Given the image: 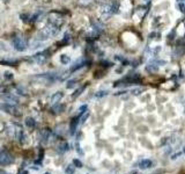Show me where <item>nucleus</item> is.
Returning <instances> with one entry per match:
<instances>
[{
    "instance_id": "f257e3e1",
    "label": "nucleus",
    "mask_w": 185,
    "mask_h": 174,
    "mask_svg": "<svg viewBox=\"0 0 185 174\" xmlns=\"http://www.w3.org/2000/svg\"><path fill=\"white\" fill-rule=\"evenodd\" d=\"M60 32V26L54 23V22H49L44 28L43 30L41 32V36H42V40H48L52 36H56L58 33Z\"/></svg>"
},
{
    "instance_id": "f03ea898",
    "label": "nucleus",
    "mask_w": 185,
    "mask_h": 174,
    "mask_svg": "<svg viewBox=\"0 0 185 174\" xmlns=\"http://www.w3.org/2000/svg\"><path fill=\"white\" fill-rule=\"evenodd\" d=\"M141 81V78L138 73H134V74H129L126 77H124L123 79L116 81L114 84L115 87H120V86H129V85H132V84H137V82H140Z\"/></svg>"
},
{
    "instance_id": "7ed1b4c3",
    "label": "nucleus",
    "mask_w": 185,
    "mask_h": 174,
    "mask_svg": "<svg viewBox=\"0 0 185 174\" xmlns=\"http://www.w3.org/2000/svg\"><path fill=\"white\" fill-rule=\"evenodd\" d=\"M15 161L14 157L12 153H10L7 150H1L0 151V166H8L12 165Z\"/></svg>"
},
{
    "instance_id": "20e7f679",
    "label": "nucleus",
    "mask_w": 185,
    "mask_h": 174,
    "mask_svg": "<svg viewBox=\"0 0 185 174\" xmlns=\"http://www.w3.org/2000/svg\"><path fill=\"white\" fill-rule=\"evenodd\" d=\"M167 63L164 60H158V59H152L147 65H146V71L148 73H156L160 69V66L165 65Z\"/></svg>"
},
{
    "instance_id": "39448f33",
    "label": "nucleus",
    "mask_w": 185,
    "mask_h": 174,
    "mask_svg": "<svg viewBox=\"0 0 185 174\" xmlns=\"http://www.w3.org/2000/svg\"><path fill=\"white\" fill-rule=\"evenodd\" d=\"M13 47H14V49H15L16 51L23 52V51L27 50V47H28V45H27V42H26V40H24L23 37L16 36V37L13 38Z\"/></svg>"
},
{
    "instance_id": "423d86ee",
    "label": "nucleus",
    "mask_w": 185,
    "mask_h": 174,
    "mask_svg": "<svg viewBox=\"0 0 185 174\" xmlns=\"http://www.w3.org/2000/svg\"><path fill=\"white\" fill-rule=\"evenodd\" d=\"M112 14H114V10L111 4H104L101 7V18L103 20H108Z\"/></svg>"
},
{
    "instance_id": "0eeeda50",
    "label": "nucleus",
    "mask_w": 185,
    "mask_h": 174,
    "mask_svg": "<svg viewBox=\"0 0 185 174\" xmlns=\"http://www.w3.org/2000/svg\"><path fill=\"white\" fill-rule=\"evenodd\" d=\"M33 59L37 64H44L48 59V55H46V52H37L33 56Z\"/></svg>"
},
{
    "instance_id": "6e6552de",
    "label": "nucleus",
    "mask_w": 185,
    "mask_h": 174,
    "mask_svg": "<svg viewBox=\"0 0 185 174\" xmlns=\"http://www.w3.org/2000/svg\"><path fill=\"white\" fill-rule=\"evenodd\" d=\"M79 123H80V116H75V117L71 121V124H69V134H71V135H74V134H75Z\"/></svg>"
},
{
    "instance_id": "1a4fd4ad",
    "label": "nucleus",
    "mask_w": 185,
    "mask_h": 174,
    "mask_svg": "<svg viewBox=\"0 0 185 174\" xmlns=\"http://www.w3.org/2000/svg\"><path fill=\"white\" fill-rule=\"evenodd\" d=\"M51 135H52V132H51L50 129H43L39 132V136H41V139H42L43 143H48L50 137H51Z\"/></svg>"
},
{
    "instance_id": "9d476101",
    "label": "nucleus",
    "mask_w": 185,
    "mask_h": 174,
    "mask_svg": "<svg viewBox=\"0 0 185 174\" xmlns=\"http://www.w3.org/2000/svg\"><path fill=\"white\" fill-rule=\"evenodd\" d=\"M84 64H86V60H84L83 58H80L79 60H76V62L71 66V72H74V71H76V70H79V69L83 67V66H84Z\"/></svg>"
},
{
    "instance_id": "9b49d317",
    "label": "nucleus",
    "mask_w": 185,
    "mask_h": 174,
    "mask_svg": "<svg viewBox=\"0 0 185 174\" xmlns=\"http://www.w3.org/2000/svg\"><path fill=\"white\" fill-rule=\"evenodd\" d=\"M69 150V145H68V143L67 142H63L61 144H59L58 145V147H57V152L58 153H60V154H63V153H65V152H67Z\"/></svg>"
},
{
    "instance_id": "f8f14e48",
    "label": "nucleus",
    "mask_w": 185,
    "mask_h": 174,
    "mask_svg": "<svg viewBox=\"0 0 185 174\" xmlns=\"http://www.w3.org/2000/svg\"><path fill=\"white\" fill-rule=\"evenodd\" d=\"M152 165H153V162H152V160H149V159H142V160L139 161V168H141V169L150 168Z\"/></svg>"
},
{
    "instance_id": "ddd939ff",
    "label": "nucleus",
    "mask_w": 185,
    "mask_h": 174,
    "mask_svg": "<svg viewBox=\"0 0 185 174\" xmlns=\"http://www.w3.org/2000/svg\"><path fill=\"white\" fill-rule=\"evenodd\" d=\"M0 108H1L3 110H5L6 113H10V114H15L14 112L16 110L15 107H13L11 103H7V102L4 103V105H1V106H0Z\"/></svg>"
},
{
    "instance_id": "4468645a",
    "label": "nucleus",
    "mask_w": 185,
    "mask_h": 174,
    "mask_svg": "<svg viewBox=\"0 0 185 174\" xmlns=\"http://www.w3.org/2000/svg\"><path fill=\"white\" fill-rule=\"evenodd\" d=\"M63 97H64L63 92H57V93H54V94L51 97V103H52V105L59 103V101L63 99Z\"/></svg>"
},
{
    "instance_id": "2eb2a0df",
    "label": "nucleus",
    "mask_w": 185,
    "mask_h": 174,
    "mask_svg": "<svg viewBox=\"0 0 185 174\" xmlns=\"http://www.w3.org/2000/svg\"><path fill=\"white\" fill-rule=\"evenodd\" d=\"M24 123H26V125H27L28 128H30V129H34V128L36 127V121H35L33 117H26Z\"/></svg>"
},
{
    "instance_id": "dca6fc26",
    "label": "nucleus",
    "mask_w": 185,
    "mask_h": 174,
    "mask_svg": "<svg viewBox=\"0 0 185 174\" xmlns=\"http://www.w3.org/2000/svg\"><path fill=\"white\" fill-rule=\"evenodd\" d=\"M64 106L63 105H60V103H56V105H53V107H52V113L53 114H60L63 110H64Z\"/></svg>"
},
{
    "instance_id": "f3484780",
    "label": "nucleus",
    "mask_w": 185,
    "mask_h": 174,
    "mask_svg": "<svg viewBox=\"0 0 185 174\" xmlns=\"http://www.w3.org/2000/svg\"><path fill=\"white\" fill-rule=\"evenodd\" d=\"M142 92H145V87H134V88L131 90V94L132 95H140Z\"/></svg>"
},
{
    "instance_id": "a211bd4d",
    "label": "nucleus",
    "mask_w": 185,
    "mask_h": 174,
    "mask_svg": "<svg viewBox=\"0 0 185 174\" xmlns=\"http://www.w3.org/2000/svg\"><path fill=\"white\" fill-rule=\"evenodd\" d=\"M5 100H6L7 103H11V105L18 103V98H15V97H13V95H11V94H8L7 97H5Z\"/></svg>"
},
{
    "instance_id": "6ab92c4d",
    "label": "nucleus",
    "mask_w": 185,
    "mask_h": 174,
    "mask_svg": "<svg viewBox=\"0 0 185 174\" xmlns=\"http://www.w3.org/2000/svg\"><path fill=\"white\" fill-rule=\"evenodd\" d=\"M60 63L64 64V65H67L71 63V57L67 56V55H61L60 56Z\"/></svg>"
},
{
    "instance_id": "aec40b11",
    "label": "nucleus",
    "mask_w": 185,
    "mask_h": 174,
    "mask_svg": "<svg viewBox=\"0 0 185 174\" xmlns=\"http://www.w3.org/2000/svg\"><path fill=\"white\" fill-rule=\"evenodd\" d=\"M74 172H75V166L72 164V165H68L67 167H66V169H65V173L66 174H74Z\"/></svg>"
},
{
    "instance_id": "412c9836",
    "label": "nucleus",
    "mask_w": 185,
    "mask_h": 174,
    "mask_svg": "<svg viewBox=\"0 0 185 174\" xmlns=\"http://www.w3.org/2000/svg\"><path fill=\"white\" fill-rule=\"evenodd\" d=\"M87 108H88V106L87 105H83V106H81L80 108H79V113H78V116H81V115H83L86 112H87Z\"/></svg>"
},
{
    "instance_id": "4be33fe9",
    "label": "nucleus",
    "mask_w": 185,
    "mask_h": 174,
    "mask_svg": "<svg viewBox=\"0 0 185 174\" xmlns=\"http://www.w3.org/2000/svg\"><path fill=\"white\" fill-rule=\"evenodd\" d=\"M76 82H78V80H75V79L69 80V81H67L66 87H67V88H73V87H75V86H76Z\"/></svg>"
},
{
    "instance_id": "5701e85b",
    "label": "nucleus",
    "mask_w": 185,
    "mask_h": 174,
    "mask_svg": "<svg viewBox=\"0 0 185 174\" xmlns=\"http://www.w3.org/2000/svg\"><path fill=\"white\" fill-rule=\"evenodd\" d=\"M108 94H109L108 91H100V92L95 93V97H96V98H103V97H107Z\"/></svg>"
},
{
    "instance_id": "b1692460",
    "label": "nucleus",
    "mask_w": 185,
    "mask_h": 174,
    "mask_svg": "<svg viewBox=\"0 0 185 174\" xmlns=\"http://www.w3.org/2000/svg\"><path fill=\"white\" fill-rule=\"evenodd\" d=\"M83 90H84V86H83V87H80L79 90H76V91H75V93H74V94L72 95V98H73V99L78 98V97H79V95H80V94H81V93L83 92Z\"/></svg>"
},
{
    "instance_id": "393cba45",
    "label": "nucleus",
    "mask_w": 185,
    "mask_h": 174,
    "mask_svg": "<svg viewBox=\"0 0 185 174\" xmlns=\"http://www.w3.org/2000/svg\"><path fill=\"white\" fill-rule=\"evenodd\" d=\"M88 116H89V112H86L83 115H81V116H80V123H84L86 120L88 119Z\"/></svg>"
},
{
    "instance_id": "a878e982",
    "label": "nucleus",
    "mask_w": 185,
    "mask_h": 174,
    "mask_svg": "<svg viewBox=\"0 0 185 174\" xmlns=\"http://www.w3.org/2000/svg\"><path fill=\"white\" fill-rule=\"evenodd\" d=\"M75 150H76V152L79 153V154H83V152H82V150H81V146H80V143H79V140H76L75 142Z\"/></svg>"
},
{
    "instance_id": "bb28decb",
    "label": "nucleus",
    "mask_w": 185,
    "mask_h": 174,
    "mask_svg": "<svg viewBox=\"0 0 185 174\" xmlns=\"http://www.w3.org/2000/svg\"><path fill=\"white\" fill-rule=\"evenodd\" d=\"M73 165H74L76 168H82V166H83L82 162H81L79 159H74V160H73Z\"/></svg>"
},
{
    "instance_id": "cd10ccee",
    "label": "nucleus",
    "mask_w": 185,
    "mask_h": 174,
    "mask_svg": "<svg viewBox=\"0 0 185 174\" xmlns=\"http://www.w3.org/2000/svg\"><path fill=\"white\" fill-rule=\"evenodd\" d=\"M161 50H162V48H161L160 45H157L156 48H154V49L152 50V52H153V55H154V56H157V55L161 52Z\"/></svg>"
},
{
    "instance_id": "c85d7f7f",
    "label": "nucleus",
    "mask_w": 185,
    "mask_h": 174,
    "mask_svg": "<svg viewBox=\"0 0 185 174\" xmlns=\"http://www.w3.org/2000/svg\"><path fill=\"white\" fill-rule=\"evenodd\" d=\"M116 59H117V60H119L122 64H127V63H129L126 58H124V57H120V56H118V55L116 56Z\"/></svg>"
},
{
    "instance_id": "c756f323",
    "label": "nucleus",
    "mask_w": 185,
    "mask_h": 174,
    "mask_svg": "<svg viewBox=\"0 0 185 174\" xmlns=\"http://www.w3.org/2000/svg\"><path fill=\"white\" fill-rule=\"evenodd\" d=\"M13 77H14V74L12 73V72H10V71H6L5 72V79H13Z\"/></svg>"
},
{
    "instance_id": "7c9ffc66",
    "label": "nucleus",
    "mask_w": 185,
    "mask_h": 174,
    "mask_svg": "<svg viewBox=\"0 0 185 174\" xmlns=\"http://www.w3.org/2000/svg\"><path fill=\"white\" fill-rule=\"evenodd\" d=\"M79 1H80L81 4H83V5H88V4H90L91 1H94V0H79Z\"/></svg>"
},
{
    "instance_id": "2f4dec72",
    "label": "nucleus",
    "mask_w": 185,
    "mask_h": 174,
    "mask_svg": "<svg viewBox=\"0 0 185 174\" xmlns=\"http://www.w3.org/2000/svg\"><path fill=\"white\" fill-rule=\"evenodd\" d=\"M176 3H177V5H180V4L185 3V0H176Z\"/></svg>"
},
{
    "instance_id": "473e14b6",
    "label": "nucleus",
    "mask_w": 185,
    "mask_h": 174,
    "mask_svg": "<svg viewBox=\"0 0 185 174\" xmlns=\"http://www.w3.org/2000/svg\"><path fill=\"white\" fill-rule=\"evenodd\" d=\"M0 174H10V173H7V172L4 171V169H0Z\"/></svg>"
},
{
    "instance_id": "72a5a7b5",
    "label": "nucleus",
    "mask_w": 185,
    "mask_h": 174,
    "mask_svg": "<svg viewBox=\"0 0 185 174\" xmlns=\"http://www.w3.org/2000/svg\"><path fill=\"white\" fill-rule=\"evenodd\" d=\"M21 174H28V171H23Z\"/></svg>"
},
{
    "instance_id": "f704fd0d",
    "label": "nucleus",
    "mask_w": 185,
    "mask_h": 174,
    "mask_svg": "<svg viewBox=\"0 0 185 174\" xmlns=\"http://www.w3.org/2000/svg\"><path fill=\"white\" fill-rule=\"evenodd\" d=\"M44 174H50V173H44Z\"/></svg>"
},
{
    "instance_id": "c9c22d12",
    "label": "nucleus",
    "mask_w": 185,
    "mask_h": 174,
    "mask_svg": "<svg viewBox=\"0 0 185 174\" xmlns=\"http://www.w3.org/2000/svg\"><path fill=\"white\" fill-rule=\"evenodd\" d=\"M146 1H148V0H146Z\"/></svg>"
}]
</instances>
